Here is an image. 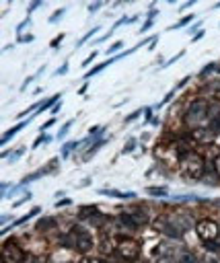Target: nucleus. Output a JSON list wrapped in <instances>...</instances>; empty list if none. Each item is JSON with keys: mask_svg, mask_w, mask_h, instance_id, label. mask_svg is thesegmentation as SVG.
I'll return each mask as SVG.
<instances>
[{"mask_svg": "<svg viewBox=\"0 0 220 263\" xmlns=\"http://www.w3.org/2000/svg\"><path fill=\"white\" fill-rule=\"evenodd\" d=\"M183 56H185V49H181V51H177V54H175V56H173L171 60H167V62H164V66H162V68H169L171 64H175V62H177L179 58H183Z\"/></svg>", "mask_w": 220, "mask_h": 263, "instance_id": "nucleus-28", "label": "nucleus"}, {"mask_svg": "<svg viewBox=\"0 0 220 263\" xmlns=\"http://www.w3.org/2000/svg\"><path fill=\"white\" fill-rule=\"evenodd\" d=\"M152 23H154V21H144V23H142V27H140V33H146V31L152 27Z\"/></svg>", "mask_w": 220, "mask_h": 263, "instance_id": "nucleus-45", "label": "nucleus"}, {"mask_svg": "<svg viewBox=\"0 0 220 263\" xmlns=\"http://www.w3.org/2000/svg\"><path fill=\"white\" fill-rule=\"evenodd\" d=\"M196 17H198V15H194V13H189V15H185V17H183V19H179V21H177L175 25H171V27H169V31H175V29H181V27H187V25H189V23H191V21H194Z\"/></svg>", "mask_w": 220, "mask_h": 263, "instance_id": "nucleus-18", "label": "nucleus"}, {"mask_svg": "<svg viewBox=\"0 0 220 263\" xmlns=\"http://www.w3.org/2000/svg\"><path fill=\"white\" fill-rule=\"evenodd\" d=\"M95 58H97V51H93V54H91V56H87V58L82 60V64H80V66H82V68H87V66H89V64H91V62H93Z\"/></svg>", "mask_w": 220, "mask_h": 263, "instance_id": "nucleus-39", "label": "nucleus"}, {"mask_svg": "<svg viewBox=\"0 0 220 263\" xmlns=\"http://www.w3.org/2000/svg\"><path fill=\"white\" fill-rule=\"evenodd\" d=\"M101 7H103V3H93V5L89 7V13H97Z\"/></svg>", "mask_w": 220, "mask_h": 263, "instance_id": "nucleus-47", "label": "nucleus"}, {"mask_svg": "<svg viewBox=\"0 0 220 263\" xmlns=\"http://www.w3.org/2000/svg\"><path fill=\"white\" fill-rule=\"evenodd\" d=\"M89 185H91V179H85V181L80 183V187H89Z\"/></svg>", "mask_w": 220, "mask_h": 263, "instance_id": "nucleus-56", "label": "nucleus"}, {"mask_svg": "<svg viewBox=\"0 0 220 263\" xmlns=\"http://www.w3.org/2000/svg\"><path fill=\"white\" fill-rule=\"evenodd\" d=\"M142 113H144V109H136V111H134V113H130V115H128L124 122H126V124H132V122H136V120H138Z\"/></svg>", "mask_w": 220, "mask_h": 263, "instance_id": "nucleus-30", "label": "nucleus"}, {"mask_svg": "<svg viewBox=\"0 0 220 263\" xmlns=\"http://www.w3.org/2000/svg\"><path fill=\"white\" fill-rule=\"evenodd\" d=\"M33 39H35L33 33H29V35H19V37H17V43H29V41H33Z\"/></svg>", "mask_w": 220, "mask_h": 263, "instance_id": "nucleus-35", "label": "nucleus"}, {"mask_svg": "<svg viewBox=\"0 0 220 263\" xmlns=\"http://www.w3.org/2000/svg\"><path fill=\"white\" fill-rule=\"evenodd\" d=\"M66 72H68V60H66V62L56 70V76H62V74H66Z\"/></svg>", "mask_w": 220, "mask_h": 263, "instance_id": "nucleus-41", "label": "nucleus"}, {"mask_svg": "<svg viewBox=\"0 0 220 263\" xmlns=\"http://www.w3.org/2000/svg\"><path fill=\"white\" fill-rule=\"evenodd\" d=\"M0 224H3V228L9 224V216H3V220H0Z\"/></svg>", "mask_w": 220, "mask_h": 263, "instance_id": "nucleus-55", "label": "nucleus"}, {"mask_svg": "<svg viewBox=\"0 0 220 263\" xmlns=\"http://www.w3.org/2000/svg\"><path fill=\"white\" fill-rule=\"evenodd\" d=\"M128 216L134 220V224H136V226H144V224H148V212H146L144 208H134V210H130Z\"/></svg>", "mask_w": 220, "mask_h": 263, "instance_id": "nucleus-11", "label": "nucleus"}, {"mask_svg": "<svg viewBox=\"0 0 220 263\" xmlns=\"http://www.w3.org/2000/svg\"><path fill=\"white\" fill-rule=\"evenodd\" d=\"M208 113H210V103H208L206 99H194V101L189 103L187 111H185L183 124H185L189 130L204 128V124L208 122Z\"/></svg>", "mask_w": 220, "mask_h": 263, "instance_id": "nucleus-2", "label": "nucleus"}, {"mask_svg": "<svg viewBox=\"0 0 220 263\" xmlns=\"http://www.w3.org/2000/svg\"><path fill=\"white\" fill-rule=\"evenodd\" d=\"M60 97H62V93H56V95H51L49 99H45V101L41 103V107L37 109V115H39V113H43V111H47L49 107H56V105L60 103Z\"/></svg>", "mask_w": 220, "mask_h": 263, "instance_id": "nucleus-15", "label": "nucleus"}, {"mask_svg": "<svg viewBox=\"0 0 220 263\" xmlns=\"http://www.w3.org/2000/svg\"><path fill=\"white\" fill-rule=\"evenodd\" d=\"M3 263H23L25 261V251H23V247L19 245V241L17 239H9V241H5V245H3Z\"/></svg>", "mask_w": 220, "mask_h": 263, "instance_id": "nucleus-4", "label": "nucleus"}, {"mask_svg": "<svg viewBox=\"0 0 220 263\" xmlns=\"http://www.w3.org/2000/svg\"><path fill=\"white\" fill-rule=\"evenodd\" d=\"M99 193L101 195H112V197H118V199H134L136 197L134 191H120V189H101Z\"/></svg>", "mask_w": 220, "mask_h": 263, "instance_id": "nucleus-13", "label": "nucleus"}, {"mask_svg": "<svg viewBox=\"0 0 220 263\" xmlns=\"http://www.w3.org/2000/svg\"><path fill=\"white\" fill-rule=\"evenodd\" d=\"M136 144H138V142H136V138L128 140V142H126V146H124V150H122V154H128V152H132V150L136 148Z\"/></svg>", "mask_w": 220, "mask_h": 263, "instance_id": "nucleus-31", "label": "nucleus"}, {"mask_svg": "<svg viewBox=\"0 0 220 263\" xmlns=\"http://www.w3.org/2000/svg\"><path fill=\"white\" fill-rule=\"evenodd\" d=\"M60 107H62V105H60V103L56 105V107H51V115H53V113H58V111H60Z\"/></svg>", "mask_w": 220, "mask_h": 263, "instance_id": "nucleus-54", "label": "nucleus"}, {"mask_svg": "<svg viewBox=\"0 0 220 263\" xmlns=\"http://www.w3.org/2000/svg\"><path fill=\"white\" fill-rule=\"evenodd\" d=\"M31 197H33V195H31V193H29V191H25V193H23V197H21V199H17V201H13V206H15V208H19V206H23V203H27V201H29V199H31Z\"/></svg>", "mask_w": 220, "mask_h": 263, "instance_id": "nucleus-32", "label": "nucleus"}, {"mask_svg": "<svg viewBox=\"0 0 220 263\" xmlns=\"http://www.w3.org/2000/svg\"><path fill=\"white\" fill-rule=\"evenodd\" d=\"M212 165H214V173L220 177V154H218L216 159H214V163H212Z\"/></svg>", "mask_w": 220, "mask_h": 263, "instance_id": "nucleus-42", "label": "nucleus"}, {"mask_svg": "<svg viewBox=\"0 0 220 263\" xmlns=\"http://www.w3.org/2000/svg\"><path fill=\"white\" fill-rule=\"evenodd\" d=\"M62 39H64V35H58V37H56V39H53V41H51V47H58V45H60V41H62Z\"/></svg>", "mask_w": 220, "mask_h": 263, "instance_id": "nucleus-50", "label": "nucleus"}, {"mask_svg": "<svg viewBox=\"0 0 220 263\" xmlns=\"http://www.w3.org/2000/svg\"><path fill=\"white\" fill-rule=\"evenodd\" d=\"M200 78L204 80L206 89L210 93H220V66L210 62L202 72H200Z\"/></svg>", "mask_w": 220, "mask_h": 263, "instance_id": "nucleus-6", "label": "nucleus"}, {"mask_svg": "<svg viewBox=\"0 0 220 263\" xmlns=\"http://www.w3.org/2000/svg\"><path fill=\"white\" fill-rule=\"evenodd\" d=\"M214 9H220V3H218V5H214Z\"/></svg>", "mask_w": 220, "mask_h": 263, "instance_id": "nucleus-57", "label": "nucleus"}, {"mask_svg": "<svg viewBox=\"0 0 220 263\" xmlns=\"http://www.w3.org/2000/svg\"><path fill=\"white\" fill-rule=\"evenodd\" d=\"M169 222L173 224V228H175L179 235H183L187 228L196 226V224H194V220L189 218V214H187V212H177V214H171V216H169Z\"/></svg>", "mask_w": 220, "mask_h": 263, "instance_id": "nucleus-8", "label": "nucleus"}, {"mask_svg": "<svg viewBox=\"0 0 220 263\" xmlns=\"http://www.w3.org/2000/svg\"><path fill=\"white\" fill-rule=\"evenodd\" d=\"M66 11H68L66 7H60L58 11H53V13H51V17H47V23H49V25H53V23H58V21H60V19H62V17L66 15Z\"/></svg>", "mask_w": 220, "mask_h": 263, "instance_id": "nucleus-21", "label": "nucleus"}, {"mask_svg": "<svg viewBox=\"0 0 220 263\" xmlns=\"http://www.w3.org/2000/svg\"><path fill=\"white\" fill-rule=\"evenodd\" d=\"M95 247V241L91 237V232L87 228H74V249L80 253H89Z\"/></svg>", "mask_w": 220, "mask_h": 263, "instance_id": "nucleus-7", "label": "nucleus"}, {"mask_svg": "<svg viewBox=\"0 0 220 263\" xmlns=\"http://www.w3.org/2000/svg\"><path fill=\"white\" fill-rule=\"evenodd\" d=\"M109 245H112V241H109V239H105V241L101 243V247H103V253H112V247H109Z\"/></svg>", "mask_w": 220, "mask_h": 263, "instance_id": "nucleus-43", "label": "nucleus"}, {"mask_svg": "<svg viewBox=\"0 0 220 263\" xmlns=\"http://www.w3.org/2000/svg\"><path fill=\"white\" fill-rule=\"evenodd\" d=\"M218 179H220V177L214 173V175H204V179H202V181H204L206 185H218Z\"/></svg>", "mask_w": 220, "mask_h": 263, "instance_id": "nucleus-29", "label": "nucleus"}, {"mask_svg": "<svg viewBox=\"0 0 220 263\" xmlns=\"http://www.w3.org/2000/svg\"><path fill=\"white\" fill-rule=\"evenodd\" d=\"M53 224H56V220H53V218H43V220H39V222H37L35 230H41V232H43V228H45V226L53 228Z\"/></svg>", "mask_w": 220, "mask_h": 263, "instance_id": "nucleus-26", "label": "nucleus"}, {"mask_svg": "<svg viewBox=\"0 0 220 263\" xmlns=\"http://www.w3.org/2000/svg\"><path fill=\"white\" fill-rule=\"evenodd\" d=\"M72 124H74V120H70V122H66V124L62 126V130H60V134H58V138H60V140H62V138H64V136L68 134V130L72 128Z\"/></svg>", "mask_w": 220, "mask_h": 263, "instance_id": "nucleus-33", "label": "nucleus"}, {"mask_svg": "<svg viewBox=\"0 0 220 263\" xmlns=\"http://www.w3.org/2000/svg\"><path fill=\"white\" fill-rule=\"evenodd\" d=\"M29 23H31V19H29V17H27V19H25V21H23V23H21V25H19V27H17V37H19V35H21V33H23V29H25V27H27V25H29Z\"/></svg>", "mask_w": 220, "mask_h": 263, "instance_id": "nucleus-40", "label": "nucleus"}, {"mask_svg": "<svg viewBox=\"0 0 220 263\" xmlns=\"http://www.w3.org/2000/svg\"><path fill=\"white\" fill-rule=\"evenodd\" d=\"M95 33H99V27H93V29H91L89 33H85V35H82V37H80V39L76 41V47H80L82 43H87L89 39H93V35H95Z\"/></svg>", "mask_w": 220, "mask_h": 263, "instance_id": "nucleus-24", "label": "nucleus"}, {"mask_svg": "<svg viewBox=\"0 0 220 263\" xmlns=\"http://www.w3.org/2000/svg\"><path fill=\"white\" fill-rule=\"evenodd\" d=\"M39 7H41V0H35V3H31V5L27 7V15H31L33 11H37Z\"/></svg>", "mask_w": 220, "mask_h": 263, "instance_id": "nucleus-38", "label": "nucleus"}, {"mask_svg": "<svg viewBox=\"0 0 220 263\" xmlns=\"http://www.w3.org/2000/svg\"><path fill=\"white\" fill-rule=\"evenodd\" d=\"M23 128H27V122H21V124H17V126H13L5 136H3V140H0V146H7L9 142H11V138H15Z\"/></svg>", "mask_w": 220, "mask_h": 263, "instance_id": "nucleus-14", "label": "nucleus"}, {"mask_svg": "<svg viewBox=\"0 0 220 263\" xmlns=\"http://www.w3.org/2000/svg\"><path fill=\"white\" fill-rule=\"evenodd\" d=\"M154 17H158V9L152 5V7H150V11L146 13V21H154Z\"/></svg>", "mask_w": 220, "mask_h": 263, "instance_id": "nucleus-34", "label": "nucleus"}, {"mask_svg": "<svg viewBox=\"0 0 220 263\" xmlns=\"http://www.w3.org/2000/svg\"><path fill=\"white\" fill-rule=\"evenodd\" d=\"M25 152H27V148H25V146H21L19 150H15V152L9 156V163H15V161H19V159H21V156H23Z\"/></svg>", "mask_w": 220, "mask_h": 263, "instance_id": "nucleus-27", "label": "nucleus"}, {"mask_svg": "<svg viewBox=\"0 0 220 263\" xmlns=\"http://www.w3.org/2000/svg\"><path fill=\"white\" fill-rule=\"evenodd\" d=\"M204 35H206V31H204V29H200V31H198V33H196V35L191 37V41H198V39H202Z\"/></svg>", "mask_w": 220, "mask_h": 263, "instance_id": "nucleus-49", "label": "nucleus"}, {"mask_svg": "<svg viewBox=\"0 0 220 263\" xmlns=\"http://www.w3.org/2000/svg\"><path fill=\"white\" fill-rule=\"evenodd\" d=\"M114 62H116V58H109V60H105V62H101V64H97V66H95L93 70H89V72H87V78H91V76H95V74H99V72H103V70H105L107 66H112Z\"/></svg>", "mask_w": 220, "mask_h": 263, "instance_id": "nucleus-17", "label": "nucleus"}, {"mask_svg": "<svg viewBox=\"0 0 220 263\" xmlns=\"http://www.w3.org/2000/svg\"><path fill=\"white\" fill-rule=\"evenodd\" d=\"M80 263H103L101 259H97V257H82L80 259Z\"/></svg>", "mask_w": 220, "mask_h": 263, "instance_id": "nucleus-44", "label": "nucleus"}, {"mask_svg": "<svg viewBox=\"0 0 220 263\" xmlns=\"http://www.w3.org/2000/svg\"><path fill=\"white\" fill-rule=\"evenodd\" d=\"M179 263H200V259H198V255H194L191 251H183V253L179 255Z\"/></svg>", "mask_w": 220, "mask_h": 263, "instance_id": "nucleus-22", "label": "nucleus"}, {"mask_svg": "<svg viewBox=\"0 0 220 263\" xmlns=\"http://www.w3.org/2000/svg\"><path fill=\"white\" fill-rule=\"evenodd\" d=\"M194 230H196L198 239L204 241V243H212V241H216V239L220 237V226H218V222H214V220H210V218L198 220L196 226H194Z\"/></svg>", "mask_w": 220, "mask_h": 263, "instance_id": "nucleus-3", "label": "nucleus"}, {"mask_svg": "<svg viewBox=\"0 0 220 263\" xmlns=\"http://www.w3.org/2000/svg\"><path fill=\"white\" fill-rule=\"evenodd\" d=\"M124 47V41L120 39V41H116V43H112V45H109V49H107V54L109 56H112V58H116V54H118V51Z\"/></svg>", "mask_w": 220, "mask_h": 263, "instance_id": "nucleus-25", "label": "nucleus"}, {"mask_svg": "<svg viewBox=\"0 0 220 263\" xmlns=\"http://www.w3.org/2000/svg\"><path fill=\"white\" fill-rule=\"evenodd\" d=\"M101 212L95 208V206H85V208H80V216L82 218H91V216H99Z\"/></svg>", "mask_w": 220, "mask_h": 263, "instance_id": "nucleus-23", "label": "nucleus"}, {"mask_svg": "<svg viewBox=\"0 0 220 263\" xmlns=\"http://www.w3.org/2000/svg\"><path fill=\"white\" fill-rule=\"evenodd\" d=\"M146 193L152 195V197H167L169 189L167 187H146Z\"/></svg>", "mask_w": 220, "mask_h": 263, "instance_id": "nucleus-19", "label": "nucleus"}, {"mask_svg": "<svg viewBox=\"0 0 220 263\" xmlns=\"http://www.w3.org/2000/svg\"><path fill=\"white\" fill-rule=\"evenodd\" d=\"M78 144H80V142H66V144H62V150H60L62 159H68V156L74 152V148H76Z\"/></svg>", "mask_w": 220, "mask_h": 263, "instance_id": "nucleus-20", "label": "nucleus"}, {"mask_svg": "<svg viewBox=\"0 0 220 263\" xmlns=\"http://www.w3.org/2000/svg\"><path fill=\"white\" fill-rule=\"evenodd\" d=\"M156 43H158V37L154 35V37L150 39V43H148V49H154V47H156Z\"/></svg>", "mask_w": 220, "mask_h": 263, "instance_id": "nucleus-51", "label": "nucleus"}, {"mask_svg": "<svg viewBox=\"0 0 220 263\" xmlns=\"http://www.w3.org/2000/svg\"><path fill=\"white\" fill-rule=\"evenodd\" d=\"M116 251H118V255H120L124 261H136V259L140 257V245H138L134 239H130V237L120 239V241L116 243Z\"/></svg>", "mask_w": 220, "mask_h": 263, "instance_id": "nucleus-5", "label": "nucleus"}, {"mask_svg": "<svg viewBox=\"0 0 220 263\" xmlns=\"http://www.w3.org/2000/svg\"><path fill=\"white\" fill-rule=\"evenodd\" d=\"M87 89H89V82H85V84L78 89V95H85V93H87Z\"/></svg>", "mask_w": 220, "mask_h": 263, "instance_id": "nucleus-53", "label": "nucleus"}, {"mask_svg": "<svg viewBox=\"0 0 220 263\" xmlns=\"http://www.w3.org/2000/svg\"><path fill=\"white\" fill-rule=\"evenodd\" d=\"M177 165H179L181 177L187 179V181H202L204 175H206V169H208L206 167V159L200 152H196V150H189V152L181 154Z\"/></svg>", "mask_w": 220, "mask_h": 263, "instance_id": "nucleus-1", "label": "nucleus"}, {"mask_svg": "<svg viewBox=\"0 0 220 263\" xmlns=\"http://www.w3.org/2000/svg\"><path fill=\"white\" fill-rule=\"evenodd\" d=\"M39 212H41V206H35L33 210H29V212H27V214H25L23 218H19V220H15V222H13V226H21V224H25L27 220H31L33 216H37ZM13 226H5L3 230H0V235H7V232H9L11 228H13Z\"/></svg>", "mask_w": 220, "mask_h": 263, "instance_id": "nucleus-12", "label": "nucleus"}, {"mask_svg": "<svg viewBox=\"0 0 220 263\" xmlns=\"http://www.w3.org/2000/svg\"><path fill=\"white\" fill-rule=\"evenodd\" d=\"M43 142H51V138H49V136H39V138L33 142V148H39Z\"/></svg>", "mask_w": 220, "mask_h": 263, "instance_id": "nucleus-36", "label": "nucleus"}, {"mask_svg": "<svg viewBox=\"0 0 220 263\" xmlns=\"http://www.w3.org/2000/svg\"><path fill=\"white\" fill-rule=\"evenodd\" d=\"M105 144H107V138H99V140H97V142H95V144H93V146H91V148H89V150L85 152L82 161H89L91 156H93V154H97V152H99V150H101V148H103Z\"/></svg>", "mask_w": 220, "mask_h": 263, "instance_id": "nucleus-16", "label": "nucleus"}, {"mask_svg": "<svg viewBox=\"0 0 220 263\" xmlns=\"http://www.w3.org/2000/svg\"><path fill=\"white\" fill-rule=\"evenodd\" d=\"M216 134L210 130V128H196L189 132V140L191 142H198V144H204V146H210L214 142Z\"/></svg>", "mask_w": 220, "mask_h": 263, "instance_id": "nucleus-9", "label": "nucleus"}, {"mask_svg": "<svg viewBox=\"0 0 220 263\" xmlns=\"http://www.w3.org/2000/svg\"><path fill=\"white\" fill-rule=\"evenodd\" d=\"M194 5H196V0H189V3L181 5V9H179V11H187V9H189V7H194Z\"/></svg>", "mask_w": 220, "mask_h": 263, "instance_id": "nucleus-52", "label": "nucleus"}, {"mask_svg": "<svg viewBox=\"0 0 220 263\" xmlns=\"http://www.w3.org/2000/svg\"><path fill=\"white\" fill-rule=\"evenodd\" d=\"M72 203V199L70 197H66V199H60L58 203H56V208H64V206H70Z\"/></svg>", "mask_w": 220, "mask_h": 263, "instance_id": "nucleus-48", "label": "nucleus"}, {"mask_svg": "<svg viewBox=\"0 0 220 263\" xmlns=\"http://www.w3.org/2000/svg\"><path fill=\"white\" fill-rule=\"evenodd\" d=\"M53 124H56V118H49V120H47V122H45V124H43L39 130L43 132V130H47V128H49V126H53Z\"/></svg>", "mask_w": 220, "mask_h": 263, "instance_id": "nucleus-46", "label": "nucleus"}, {"mask_svg": "<svg viewBox=\"0 0 220 263\" xmlns=\"http://www.w3.org/2000/svg\"><path fill=\"white\" fill-rule=\"evenodd\" d=\"M152 111H154L152 107H146V109H144V122H146V124H148V122H154V118H152Z\"/></svg>", "mask_w": 220, "mask_h": 263, "instance_id": "nucleus-37", "label": "nucleus"}, {"mask_svg": "<svg viewBox=\"0 0 220 263\" xmlns=\"http://www.w3.org/2000/svg\"><path fill=\"white\" fill-rule=\"evenodd\" d=\"M189 80H191V76H185V78H181V80H179V82H177V84H175V86H173V89H171L167 95L162 97V101L156 105V107H164V105H167V103H171V101H173V97H175V95H177V93H179V91H181V89H183V86H185Z\"/></svg>", "mask_w": 220, "mask_h": 263, "instance_id": "nucleus-10", "label": "nucleus"}]
</instances>
